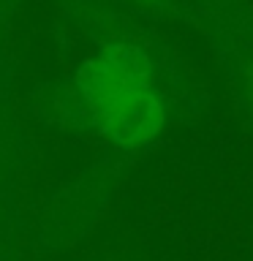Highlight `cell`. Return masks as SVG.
<instances>
[{"label":"cell","instance_id":"6da1fadb","mask_svg":"<svg viewBox=\"0 0 253 261\" xmlns=\"http://www.w3.org/2000/svg\"><path fill=\"white\" fill-rule=\"evenodd\" d=\"M93 125L125 150L155 142L166 120L153 63L134 44H112L87 57L77 73Z\"/></svg>","mask_w":253,"mask_h":261},{"label":"cell","instance_id":"7a4b0ae2","mask_svg":"<svg viewBox=\"0 0 253 261\" xmlns=\"http://www.w3.org/2000/svg\"><path fill=\"white\" fill-rule=\"evenodd\" d=\"M8 158H11V128H8V117H6V106L0 101V185L8 171Z\"/></svg>","mask_w":253,"mask_h":261}]
</instances>
